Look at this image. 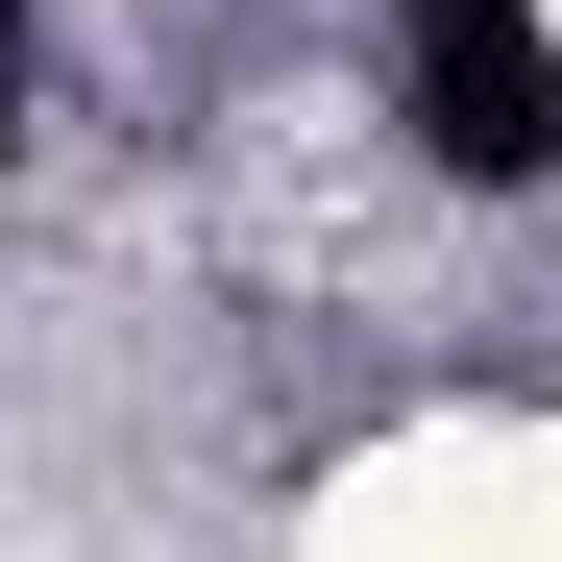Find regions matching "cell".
Instances as JSON below:
<instances>
[{
    "label": "cell",
    "instance_id": "1",
    "mask_svg": "<svg viewBox=\"0 0 562 562\" xmlns=\"http://www.w3.org/2000/svg\"><path fill=\"white\" fill-rule=\"evenodd\" d=\"M416 123H440V171H538V25L514 0H416Z\"/></svg>",
    "mask_w": 562,
    "mask_h": 562
}]
</instances>
